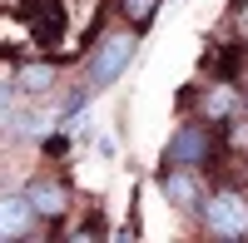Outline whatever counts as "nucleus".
<instances>
[{
	"mask_svg": "<svg viewBox=\"0 0 248 243\" xmlns=\"http://www.w3.org/2000/svg\"><path fill=\"white\" fill-rule=\"evenodd\" d=\"M199 213H203V228L214 238H248V198L243 194L218 189L199 204Z\"/></svg>",
	"mask_w": 248,
	"mask_h": 243,
	"instance_id": "f257e3e1",
	"label": "nucleus"
},
{
	"mask_svg": "<svg viewBox=\"0 0 248 243\" xmlns=\"http://www.w3.org/2000/svg\"><path fill=\"white\" fill-rule=\"evenodd\" d=\"M134 50H139V30H114V35H105V45H99L94 60H90V90L114 85V79L124 75V65L134 60Z\"/></svg>",
	"mask_w": 248,
	"mask_h": 243,
	"instance_id": "f03ea898",
	"label": "nucleus"
},
{
	"mask_svg": "<svg viewBox=\"0 0 248 243\" xmlns=\"http://www.w3.org/2000/svg\"><path fill=\"white\" fill-rule=\"evenodd\" d=\"M35 218H40V213H35L30 198H20V194H0V243L25 238Z\"/></svg>",
	"mask_w": 248,
	"mask_h": 243,
	"instance_id": "7ed1b4c3",
	"label": "nucleus"
},
{
	"mask_svg": "<svg viewBox=\"0 0 248 243\" xmlns=\"http://www.w3.org/2000/svg\"><path fill=\"white\" fill-rule=\"evenodd\" d=\"M209 149H214L209 129H203V124H184V129L174 134V144H169V164H189V169H199L203 159H209Z\"/></svg>",
	"mask_w": 248,
	"mask_h": 243,
	"instance_id": "20e7f679",
	"label": "nucleus"
},
{
	"mask_svg": "<svg viewBox=\"0 0 248 243\" xmlns=\"http://www.w3.org/2000/svg\"><path fill=\"white\" fill-rule=\"evenodd\" d=\"M164 198H169L174 209H184V213L199 209V204H203V184H199V174H194L189 164H174V174L164 179Z\"/></svg>",
	"mask_w": 248,
	"mask_h": 243,
	"instance_id": "39448f33",
	"label": "nucleus"
},
{
	"mask_svg": "<svg viewBox=\"0 0 248 243\" xmlns=\"http://www.w3.org/2000/svg\"><path fill=\"white\" fill-rule=\"evenodd\" d=\"M30 204H35V213L40 218H60V213H65L70 209V194L65 189H60V184H50V179H40V184H30Z\"/></svg>",
	"mask_w": 248,
	"mask_h": 243,
	"instance_id": "423d86ee",
	"label": "nucleus"
},
{
	"mask_svg": "<svg viewBox=\"0 0 248 243\" xmlns=\"http://www.w3.org/2000/svg\"><path fill=\"white\" fill-rule=\"evenodd\" d=\"M238 105H243V99H238V90H233V85H214L209 94L199 99L203 119H233V114H238Z\"/></svg>",
	"mask_w": 248,
	"mask_h": 243,
	"instance_id": "0eeeda50",
	"label": "nucleus"
},
{
	"mask_svg": "<svg viewBox=\"0 0 248 243\" xmlns=\"http://www.w3.org/2000/svg\"><path fill=\"white\" fill-rule=\"evenodd\" d=\"M15 85H20V90H30V94L50 90V85H55V65H25V70L15 75Z\"/></svg>",
	"mask_w": 248,
	"mask_h": 243,
	"instance_id": "6e6552de",
	"label": "nucleus"
},
{
	"mask_svg": "<svg viewBox=\"0 0 248 243\" xmlns=\"http://www.w3.org/2000/svg\"><path fill=\"white\" fill-rule=\"evenodd\" d=\"M164 5V0H119V10H124V20H134V25H144L154 10Z\"/></svg>",
	"mask_w": 248,
	"mask_h": 243,
	"instance_id": "1a4fd4ad",
	"label": "nucleus"
},
{
	"mask_svg": "<svg viewBox=\"0 0 248 243\" xmlns=\"http://www.w3.org/2000/svg\"><path fill=\"white\" fill-rule=\"evenodd\" d=\"M10 114H15V90H10V85H0V129L10 124Z\"/></svg>",
	"mask_w": 248,
	"mask_h": 243,
	"instance_id": "9d476101",
	"label": "nucleus"
},
{
	"mask_svg": "<svg viewBox=\"0 0 248 243\" xmlns=\"http://www.w3.org/2000/svg\"><path fill=\"white\" fill-rule=\"evenodd\" d=\"M243 30H248V5H243Z\"/></svg>",
	"mask_w": 248,
	"mask_h": 243,
	"instance_id": "9b49d317",
	"label": "nucleus"
}]
</instances>
